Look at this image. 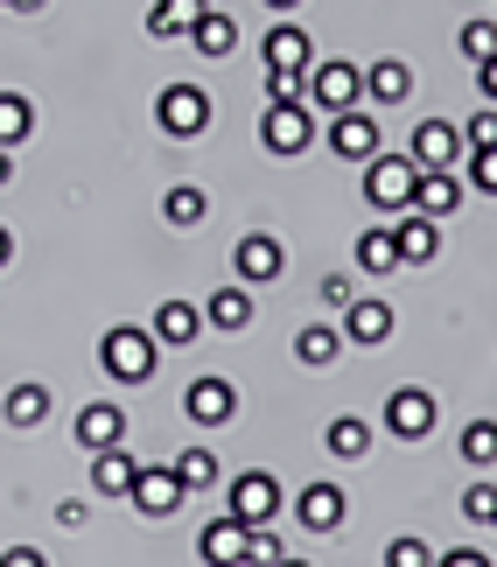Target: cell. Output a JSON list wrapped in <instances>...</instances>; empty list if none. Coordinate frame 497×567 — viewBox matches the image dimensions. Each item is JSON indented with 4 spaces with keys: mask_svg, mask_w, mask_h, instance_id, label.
Wrapping results in <instances>:
<instances>
[{
    "mask_svg": "<svg viewBox=\"0 0 497 567\" xmlns=\"http://www.w3.org/2000/svg\"><path fill=\"white\" fill-rule=\"evenodd\" d=\"M490 526H497V518H490Z\"/></svg>",
    "mask_w": 497,
    "mask_h": 567,
    "instance_id": "obj_50",
    "label": "cell"
},
{
    "mask_svg": "<svg viewBox=\"0 0 497 567\" xmlns=\"http://www.w3.org/2000/svg\"><path fill=\"white\" fill-rule=\"evenodd\" d=\"M414 210H421V217H435V225H448V217L463 210V176H456V168H421V183H414Z\"/></svg>",
    "mask_w": 497,
    "mask_h": 567,
    "instance_id": "obj_15",
    "label": "cell"
},
{
    "mask_svg": "<svg viewBox=\"0 0 497 567\" xmlns=\"http://www.w3.org/2000/svg\"><path fill=\"white\" fill-rule=\"evenodd\" d=\"M406 155H414L421 168H456V162L469 155V141H463L456 120H421L414 141H406Z\"/></svg>",
    "mask_w": 497,
    "mask_h": 567,
    "instance_id": "obj_11",
    "label": "cell"
},
{
    "mask_svg": "<svg viewBox=\"0 0 497 567\" xmlns=\"http://www.w3.org/2000/svg\"><path fill=\"white\" fill-rule=\"evenodd\" d=\"M0 567H50V560H42V547H8V554H0Z\"/></svg>",
    "mask_w": 497,
    "mask_h": 567,
    "instance_id": "obj_43",
    "label": "cell"
},
{
    "mask_svg": "<svg viewBox=\"0 0 497 567\" xmlns=\"http://www.w3.org/2000/svg\"><path fill=\"white\" fill-rule=\"evenodd\" d=\"M400 267V246H393V225H372L358 238V274H393Z\"/></svg>",
    "mask_w": 497,
    "mask_h": 567,
    "instance_id": "obj_30",
    "label": "cell"
},
{
    "mask_svg": "<svg viewBox=\"0 0 497 567\" xmlns=\"http://www.w3.org/2000/svg\"><path fill=\"white\" fill-rule=\"evenodd\" d=\"M259 63H267V71H301V78H309V63H315L309 29H294L288 14H273V29L259 35Z\"/></svg>",
    "mask_w": 497,
    "mask_h": 567,
    "instance_id": "obj_10",
    "label": "cell"
},
{
    "mask_svg": "<svg viewBox=\"0 0 497 567\" xmlns=\"http://www.w3.org/2000/svg\"><path fill=\"white\" fill-rule=\"evenodd\" d=\"M8 8H14V14H42V8H50V0H8Z\"/></svg>",
    "mask_w": 497,
    "mask_h": 567,
    "instance_id": "obj_46",
    "label": "cell"
},
{
    "mask_svg": "<svg viewBox=\"0 0 497 567\" xmlns=\"http://www.w3.org/2000/svg\"><path fill=\"white\" fill-rule=\"evenodd\" d=\"M8 259H14V231L0 225V267H8Z\"/></svg>",
    "mask_w": 497,
    "mask_h": 567,
    "instance_id": "obj_47",
    "label": "cell"
},
{
    "mask_svg": "<svg viewBox=\"0 0 497 567\" xmlns=\"http://www.w3.org/2000/svg\"><path fill=\"white\" fill-rule=\"evenodd\" d=\"M204 210H210V196L197 189V183H168V196H162V217L176 231H189V225H204Z\"/></svg>",
    "mask_w": 497,
    "mask_h": 567,
    "instance_id": "obj_29",
    "label": "cell"
},
{
    "mask_svg": "<svg viewBox=\"0 0 497 567\" xmlns=\"http://www.w3.org/2000/svg\"><path fill=\"white\" fill-rule=\"evenodd\" d=\"M204 330H225V337L252 330V288H246V280H231V288H218L204 301Z\"/></svg>",
    "mask_w": 497,
    "mask_h": 567,
    "instance_id": "obj_21",
    "label": "cell"
},
{
    "mask_svg": "<svg viewBox=\"0 0 497 567\" xmlns=\"http://www.w3.org/2000/svg\"><path fill=\"white\" fill-rule=\"evenodd\" d=\"M385 567H435V547H427V539H393V547H385Z\"/></svg>",
    "mask_w": 497,
    "mask_h": 567,
    "instance_id": "obj_38",
    "label": "cell"
},
{
    "mask_svg": "<svg viewBox=\"0 0 497 567\" xmlns=\"http://www.w3.org/2000/svg\"><path fill=\"white\" fill-rule=\"evenodd\" d=\"M435 567H490V554H477V547H448V554H435Z\"/></svg>",
    "mask_w": 497,
    "mask_h": 567,
    "instance_id": "obj_42",
    "label": "cell"
},
{
    "mask_svg": "<svg viewBox=\"0 0 497 567\" xmlns=\"http://www.w3.org/2000/svg\"><path fill=\"white\" fill-rule=\"evenodd\" d=\"M155 330H134V322H113V330L99 337V364L113 372L120 385H147L155 379Z\"/></svg>",
    "mask_w": 497,
    "mask_h": 567,
    "instance_id": "obj_1",
    "label": "cell"
},
{
    "mask_svg": "<svg viewBox=\"0 0 497 567\" xmlns=\"http://www.w3.org/2000/svg\"><path fill=\"white\" fill-rule=\"evenodd\" d=\"M225 512L239 518V526H273V518H280V476L239 470V476L225 484Z\"/></svg>",
    "mask_w": 497,
    "mask_h": 567,
    "instance_id": "obj_6",
    "label": "cell"
},
{
    "mask_svg": "<svg viewBox=\"0 0 497 567\" xmlns=\"http://www.w3.org/2000/svg\"><path fill=\"white\" fill-rule=\"evenodd\" d=\"M364 99V71L358 63H343V56H330V63H309V78H301V105L309 113H351V105Z\"/></svg>",
    "mask_w": 497,
    "mask_h": 567,
    "instance_id": "obj_3",
    "label": "cell"
},
{
    "mask_svg": "<svg viewBox=\"0 0 497 567\" xmlns=\"http://www.w3.org/2000/svg\"><path fill=\"white\" fill-rule=\"evenodd\" d=\"M343 343H358V351H372V343L393 337V301H379V295H358L351 309H343Z\"/></svg>",
    "mask_w": 497,
    "mask_h": 567,
    "instance_id": "obj_14",
    "label": "cell"
},
{
    "mask_svg": "<svg viewBox=\"0 0 497 567\" xmlns=\"http://www.w3.org/2000/svg\"><path fill=\"white\" fill-rule=\"evenodd\" d=\"M322 442H330L336 463H358V455H372V427H364L358 413H336V421L322 427Z\"/></svg>",
    "mask_w": 497,
    "mask_h": 567,
    "instance_id": "obj_27",
    "label": "cell"
},
{
    "mask_svg": "<svg viewBox=\"0 0 497 567\" xmlns=\"http://www.w3.org/2000/svg\"><path fill=\"white\" fill-rule=\"evenodd\" d=\"M183 476H176V463H162V470H141L134 476V491H126V505H134L141 518H176L183 512Z\"/></svg>",
    "mask_w": 497,
    "mask_h": 567,
    "instance_id": "obj_9",
    "label": "cell"
},
{
    "mask_svg": "<svg viewBox=\"0 0 497 567\" xmlns=\"http://www.w3.org/2000/svg\"><path fill=\"white\" fill-rule=\"evenodd\" d=\"M231 274H239L246 288H267V280L288 274V246H280L273 231H246V238H239V252H231Z\"/></svg>",
    "mask_w": 497,
    "mask_h": 567,
    "instance_id": "obj_8",
    "label": "cell"
},
{
    "mask_svg": "<svg viewBox=\"0 0 497 567\" xmlns=\"http://www.w3.org/2000/svg\"><path fill=\"white\" fill-rule=\"evenodd\" d=\"M393 246H400V267H427V259L442 252V225L421 210H400L393 217Z\"/></svg>",
    "mask_w": 497,
    "mask_h": 567,
    "instance_id": "obj_16",
    "label": "cell"
},
{
    "mask_svg": "<svg viewBox=\"0 0 497 567\" xmlns=\"http://www.w3.org/2000/svg\"><path fill=\"white\" fill-rule=\"evenodd\" d=\"M176 476H183V491H210V484H218V455H210V449H183Z\"/></svg>",
    "mask_w": 497,
    "mask_h": 567,
    "instance_id": "obj_33",
    "label": "cell"
},
{
    "mask_svg": "<svg viewBox=\"0 0 497 567\" xmlns=\"http://www.w3.org/2000/svg\"><path fill=\"white\" fill-rule=\"evenodd\" d=\"M364 99L372 105H406L414 99V71H406L400 56H379L372 71H364Z\"/></svg>",
    "mask_w": 497,
    "mask_h": 567,
    "instance_id": "obj_22",
    "label": "cell"
},
{
    "mask_svg": "<svg viewBox=\"0 0 497 567\" xmlns=\"http://www.w3.org/2000/svg\"><path fill=\"white\" fill-rule=\"evenodd\" d=\"M259 147L280 155V162L309 155V147H315V113L301 99H267V113H259Z\"/></svg>",
    "mask_w": 497,
    "mask_h": 567,
    "instance_id": "obj_2",
    "label": "cell"
},
{
    "mask_svg": "<svg viewBox=\"0 0 497 567\" xmlns=\"http://www.w3.org/2000/svg\"><path fill=\"white\" fill-rule=\"evenodd\" d=\"M183 413H189L197 427H231V421H239V385H231V379H218V372L189 379V392H183Z\"/></svg>",
    "mask_w": 497,
    "mask_h": 567,
    "instance_id": "obj_7",
    "label": "cell"
},
{
    "mask_svg": "<svg viewBox=\"0 0 497 567\" xmlns=\"http://www.w3.org/2000/svg\"><path fill=\"white\" fill-rule=\"evenodd\" d=\"M155 126H162L168 141H197L204 126H210V92H204V84H162Z\"/></svg>",
    "mask_w": 497,
    "mask_h": 567,
    "instance_id": "obj_5",
    "label": "cell"
},
{
    "mask_svg": "<svg viewBox=\"0 0 497 567\" xmlns=\"http://www.w3.org/2000/svg\"><path fill=\"white\" fill-rule=\"evenodd\" d=\"M385 427H393L400 442H427V434H435V392H421V385L385 392Z\"/></svg>",
    "mask_w": 497,
    "mask_h": 567,
    "instance_id": "obj_12",
    "label": "cell"
},
{
    "mask_svg": "<svg viewBox=\"0 0 497 567\" xmlns=\"http://www.w3.org/2000/svg\"><path fill=\"white\" fill-rule=\"evenodd\" d=\"M280 560H288V547H280L267 526H252L246 533V567H280Z\"/></svg>",
    "mask_w": 497,
    "mask_h": 567,
    "instance_id": "obj_35",
    "label": "cell"
},
{
    "mask_svg": "<svg viewBox=\"0 0 497 567\" xmlns=\"http://www.w3.org/2000/svg\"><path fill=\"white\" fill-rule=\"evenodd\" d=\"M294 518L309 533H336L343 518H351V497H343V484H309V491L294 497Z\"/></svg>",
    "mask_w": 497,
    "mask_h": 567,
    "instance_id": "obj_18",
    "label": "cell"
},
{
    "mask_svg": "<svg viewBox=\"0 0 497 567\" xmlns=\"http://www.w3.org/2000/svg\"><path fill=\"white\" fill-rule=\"evenodd\" d=\"M134 476H141V463L126 449H99L92 455V491L99 497H126V491H134Z\"/></svg>",
    "mask_w": 497,
    "mask_h": 567,
    "instance_id": "obj_23",
    "label": "cell"
},
{
    "mask_svg": "<svg viewBox=\"0 0 497 567\" xmlns=\"http://www.w3.org/2000/svg\"><path fill=\"white\" fill-rule=\"evenodd\" d=\"M315 295H322V309H336V316H343V309L358 301V280H351V274H322V280H315Z\"/></svg>",
    "mask_w": 497,
    "mask_h": 567,
    "instance_id": "obj_36",
    "label": "cell"
},
{
    "mask_svg": "<svg viewBox=\"0 0 497 567\" xmlns=\"http://www.w3.org/2000/svg\"><path fill=\"white\" fill-rule=\"evenodd\" d=\"M280 567H309V560H294V554H288V560H280Z\"/></svg>",
    "mask_w": 497,
    "mask_h": 567,
    "instance_id": "obj_49",
    "label": "cell"
},
{
    "mask_svg": "<svg viewBox=\"0 0 497 567\" xmlns=\"http://www.w3.org/2000/svg\"><path fill=\"white\" fill-rule=\"evenodd\" d=\"M463 518H469V526H490V518H497V484H469L463 491Z\"/></svg>",
    "mask_w": 497,
    "mask_h": 567,
    "instance_id": "obj_37",
    "label": "cell"
},
{
    "mask_svg": "<svg viewBox=\"0 0 497 567\" xmlns=\"http://www.w3.org/2000/svg\"><path fill=\"white\" fill-rule=\"evenodd\" d=\"M267 99H301V71H267Z\"/></svg>",
    "mask_w": 497,
    "mask_h": 567,
    "instance_id": "obj_41",
    "label": "cell"
},
{
    "mask_svg": "<svg viewBox=\"0 0 497 567\" xmlns=\"http://www.w3.org/2000/svg\"><path fill=\"white\" fill-rule=\"evenodd\" d=\"M477 92H484V105H497V56L477 63Z\"/></svg>",
    "mask_w": 497,
    "mask_h": 567,
    "instance_id": "obj_44",
    "label": "cell"
},
{
    "mask_svg": "<svg viewBox=\"0 0 497 567\" xmlns=\"http://www.w3.org/2000/svg\"><path fill=\"white\" fill-rule=\"evenodd\" d=\"M147 330H155V343L183 351V343H197V337H204V309H197V301H176V295H168L162 309H155V322H147Z\"/></svg>",
    "mask_w": 497,
    "mask_h": 567,
    "instance_id": "obj_20",
    "label": "cell"
},
{
    "mask_svg": "<svg viewBox=\"0 0 497 567\" xmlns=\"http://www.w3.org/2000/svg\"><path fill=\"white\" fill-rule=\"evenodd\" d=\"M463 56H469V63H490V56H497V21H490V14L463 21Z\"/></svg>",
    "mask_w": 497,
    "mask_h": 567,
    "instance_id": "obj_34",
    "label": "cell"
},
{
    "mask_svg": "<svg viewBox=\"0 0 497 567\" xmlns=\"http://www.w3.org/2000/svg\"><path fill=\"white\" fill-rule=\"evenodd\" d=\"M246 533H252V526H239L231 512L210 518V526L197 533V560H204V567H246Z\"/></svg>",
    "mask_w": 497,
    "mask_h": 567,
    "instance_id": "obj_17",
    "label": "cell"
},
{
    "mask_svg": "<svg viewBox=\"0 0 497 567\" xmlns=\"http://www.w3.org/2000/svg\"><path fill=\"white\" fill-rule=\"evenodd\" d=\"M197 14H204V0H155V8H147V35H155V42L189 35V29H197Z\"/></svg>",
    "mask_w": 497,
    "mask_h": 567,
    "instance_id": "obj_26",
    "label": "cell"
},
{
    "mask_svg": "<svg viewBox=\"0 0 497 567\" xmlns=\"http://www.w3.org/2000/svg\"><path fill=\"white\" fill-rule=\"evenodd\" d=\"M14 183V155H8V147H0V189H8Z\"/></svg>",
    "mask_w": 497,
    "mask_h": 567,
    "instance_id": "obj_45",
    "label": "cell"
},
{
    "mask_svg": "<svg viewBox=\"0 0 497 567\" xmlns=\"http://www.w3.org/2000/svg\"><path fill=\"white\" fill-rule=\"evenodd\" d=\"M189 42H197V56H210V63H218V56H231V50H239V21H231V14H218V8H204V14H197V29H189Z\"/></svg>",
    "mask_w": 497,
    "mask_h": 567,
    "instance_id": "obj_24",
    "label": "cell"
},
{
    "mask_svg": "<svg viewBox=\"0 0 497 567\" xmlns=\"http://www.w3.org/2000/svg\"><path fill=\"white\" fill-rule=\"evenodd\" d=\"M463 141H469V147H497V105H490V113H477V120L463 126Z\"/></svg>",
    "mask_w": 497,
    "mask_h": 567,
    "instance_id": "obj_40",
    "label": "cell"
},
{
    "mask_svg": "<svg viewBox=\"0 0 497 567\" xmlns=\"http://www.w3.org/2000/svg\"><path fill=\"white\" fill-rule=\"evenodd\" d=\"M29 126H35V105L21 99V92H0V147H21V141H29Z\"/></svg>",
    "mask_w": 497,
    "mask_h": 567,
    "instance_id": "obj_31",
    "label": "cell"
},
{
    "mask_svg": "<svg viewBox=\"0 0 497 567\" xmlns=\"http://www.w3.org/2000/svg\"><path fill=\"white\" fill-rule=\"evenodd\" d=\"M50 385H35V379H21L14 392H8V406H0V413H8V427H42V421H50Z\"/></svg>",
    "mask_w": 497,
    "mask_h": 567,
    "instance_id": "obj_25",
    "label": "cell"
},
{
    "mask_svg": "<svg viewBox=\"0 0 497 567\" xmlns=\"http://www.w3.org/2000/svg\"><path fill=\"white\" fill-rule=\"evenodd\" d=\"M267 8H273V14H294V8H301V0H267Z\"/></svg>",
    "mask_w": 497,
    "mask_h": 567,
    "instance_id": "obj_48",
    "label": "cell"
},
{
    "mask_svg": "<svg viewBox=\"0 0 497 567\" xmlns=\"http://www.w3.org/2000/svg\"><path fill=\"white\" fill-rule=\"evenodd\" d=\"M414 183H421V162L414 155H385V147H379V155L372 162H364V204H372V210H414Z\"/></svg>",
    "mask_w": 497,
    "mask_h": 567,
    "instance_id": "obj_4",
    "label": "cell"
},
{
    "mask_svg": "<svg viewBox=\"0 0 497 567\" xmlns=\"http://www.w3.org/2000/svg\"><path fill=\"white\" fill-rule=\"evenodd\" d=\"M463 463L469 470H490L497 463V421H469L463 427Z\"/></svg>",
    "mask_w": 497,
    "mask_h": 567,
    "instance_id": "obj_32",
    "label": "cell"
},
{
    "mask_svg": "<svg viewBox=\"0 0 497 567\" xmlns=\"http://www.w3.org/2000/svg\"><path fill=\"white\" fill-rule=\"evenodd\" d=\"M336 351H343V330H336V322H309V330L294 337V358L309 364V372H322V364H336Z\"/></svg>",
    "mask_w": 497,
    "mask_h": 567,
    "instance_id": "obj_28",
    "label": "cell"
},
{
    "mask_svg": "<svg viewBox=\"0 0 497 567\" xmlns=\"http://www.w3.org/2000/svg\"><path fill=\"white\" fill-rule=\"evenodd\" d=\"M469 189L497 196V147H469Z\"/></svg>",
    "mask_w": 497,
    "mask_h": 567,
    "instance_id": "obj_39",
    "label": "cell"
},
{
    "mask_svg": "<svg viewBox=\"0 0 497 567\" xmlns=\"http://www.w3.org/2000/svg\"><path fill=\"white\" fill-rule=\"evenodd\" d=\"M77 442L84 449H120L126 442V406H113V400H92V406H77Z\"/></svg>",
    "mask_w": 497,
    "mask_h": 567,
    "instance_id": "obj_19",
    "label": "cell"
},
{
    "mask_svg": "<svg viewBox=\"0 0 497 567\" xmlns=\"http://www.w3.org/2000/svg\"><path fill=\"white\" fill-rule=\"evenodd\" d=\"M379 147H385V141H379V120H372V113H358V105H351V113L330 120V155H336V162H358V168H364Z\"/></svg>",
    "mask_w": 497,
    "mask_h": 567,
    "instance_id": "obj_13",
    "label": "cell"
}]
</instances>
